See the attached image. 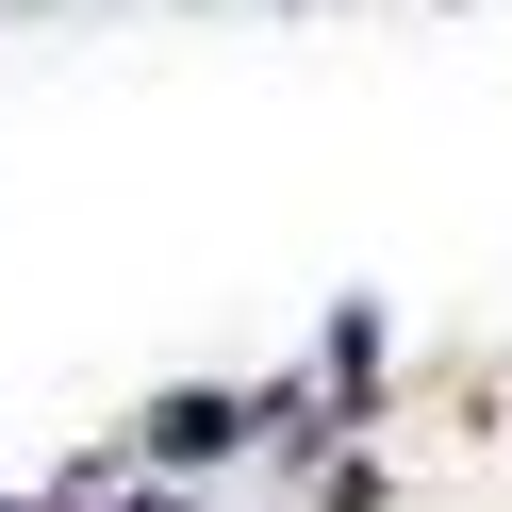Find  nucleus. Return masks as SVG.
<instances>
[]
</instances>
